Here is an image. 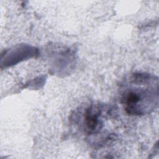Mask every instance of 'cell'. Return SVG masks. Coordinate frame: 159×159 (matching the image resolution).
<instances>
[{"instance_id":"6da1fadb","label":"cell","mask_w":159,"mask_h":159,"mask_svg":"<svg viewBox=\"0 0 159 159\" xmlns=\"http://www.w3.org/2000/svg\"><path fill=\"white\" fill-rule=\"evenodd\" d=\"M157 96V87L151 89L136 88L127 89L123 94L122 100L129 113L142 114L155 105Z\"/></svg>"},{"instance_id":"7a4b0ae2","label":"cell","mask_w":159,"mask_h":159,"mask_svg":"<svg viewBox=\"0 0 159 159\" xmlns=\"http://www.w3.org/2000/svg\"><path fill=\"white\" fill-rule=\"evenodd\" d=\"M99 122V111L93 109H89L85 114V124L88 130L90 132L95 131Z\"/></svg>"}]
</instances>
